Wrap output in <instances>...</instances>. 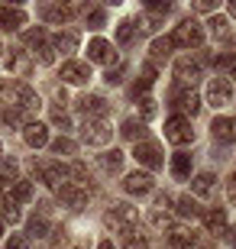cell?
<instances>
[{"instance_id": "obj_1", "label": "cell", "mask_w": 236, "mask_h": 249, "mask_svg": "<svg viewBox=\"0 0 236 249\" xmlns=\"http://www.w3.org/2000/svg\"><path fill=\"white\" fill-rule=\"evenodd\" d=\"M0 101L7 104V110H17L19 117L23 113H36L39 107H42V101H39V94L33 91V88H26V84H19V81H3L0 84Z\"/></svg>"}, {"instance_id": "obj_2", "label": "cell", "mask_w": 236, "mask_h": 249, "mask_svg": "<svg viewBox=\"0 0 236 249\" xmlns=\"http://www.w3.org/2000/svg\"><path fill=\"white\" fill-rule=\"evenodd\" d=\"M165 139H168V142H175V146H188V142H194L191 120H188V117H182V113L168 117V120H165Z\"/></svg>"}, {"instance_id": "obj_3", "label": "cell", "mask_w": 236, "mask_h": 249, "mask_svg": "<svg viewBox=\"0 0 236 249\" xmlns=\"http://www.w3.org/2000/svg\"><path fill=\"white\" fill-rule=\"evenodd\" d=\"M172 46H182V49H198V46H204V29H200V23L184 19L182 26H175Z\"/></svg>"}, {"instance_id": "obj_4", "label": "cell", "mask_w": 236, "mask_h": 249, "mask_svg": "<svg viewBox=\"0 0 236 249\" xmlns=\"http://www.w3.org/2000/svg\"><path fill=\"white\" fill-rule=\"evenodd\" d=\"M139 223V211L129 204H113V211L107 213V227L110 230H133Z\"/></svg>"}, {"instance_id": "obj_5", "label": "cell", "mask_w": 236, "mask_h": 249, "mask_svg": "<svg viewBox=\"0 0 236 249\" xmlns=\"http://www.w3.org/2000/svg\"><path fill=\"white\" fill-rule=\"evenodd\" d=\"M58 191V201L65 207H72V211H84V204H88V191L81 185H74V181H65V185L55 188Z\"/></svg>"}, {"instance_id": "obj_6", "label": "cell", "mask_w": 236, "mask_h": 249, "mask_svg": "<svg viewBox=\"0 0 236 249\" xmlns=\"http://www.w3.org/2000/svg\"><path fill=\"white\" fill-rule=\"evenodd\" d=\"M133 159L145 168H162V149L155 146V142H149V139H143V142L133 146Z\"/></svg>"}, {"instance_id": "obj_7", "label": "cell", "mask_w": 236, "mask_h": 249, "mask_svg": "<svg viewBox=\"0 0 236 249\" xmlns=\"http://www.w3.org/2000/svg\"><path fill=\"white\" fill-rule=\"evenodd\" d=\"M81 136H84V142H91V146H107L113 133H110V126L104 120H88L81 126Z\"/></svg>"}, {"instance_id": "obj_8", "label": "cell", "mask_w": 236, "mask_h": 249, "mask_svg": "<svg viewBox=\"0 0 236 249\" xmlns=\"http://www.w3.org/2000/svg\"><path fill=\"white\" fill-rule=\"evenodd\" d=\"M207 101L214 104V107H227V104L233 101V84H230L227 78H214V81L207 84Z\"/></svg>"}, {"instance_id": "obj_9", "label": "cell", "mask_w": 236, "mask_h": 249, "mask_svg": "<svg viewBox=\"0 0 236 249\" xmlns=\"http://www.w3.org/2000/svg\"><path fill=\"white\" fill-rule=\"evenodd\" d=\"M88 58L100 62V65H110V62H117V52H113V46H110L107 39H91L88 42Z\"/></svg>"}, {"instance_id": "obj_10", "label": "cell", "mask_w": 236, "mask_h": 249, "mask_svg": "<svg viewBox=\"0 0 236 249\" xmlns=\"http://www.w3.org/2000/svg\"><path fill=\"white\" fill-rule=\"evenodd\" d=\"M62 78L68 84H84L91 81V65L88 62H65L62 65Z\"/></svg>"}, {"instance_id": "obj_11", "label": "cell", "mask_w": 236, "mask_h": 249, "mask_svg": "<svg viewBox=\"0 0 236 249\" xmlns=\"http://www.w3.org/2000/svg\"><path fill=\"white\" fill-rule=\"evenodd\" d=\"M78 107H81L84 117H94V120L107 117V110H110V104L104 101L100 94H88V97H81V101H78Z\"/></svg>"}, {"instance_id": "obj_12", "label": "cell", "mask_w": 236, "mask_h": 249, "mask_svg": "<svg viewBox=\"0 0 236 249\" xmlns=\"http://www.w3.org/2000/svg\"><path fill=\"white\" fill-rule=\"evenodd\" d=\"M168 246L172 249H194L198 246V236H194L188 227H172V230H168Z\"/></svg>"}, {"instance_id": "obj_13", "label": "cell", "mask_w": 236, "mask_h": 249, "mask_svg": "<svg viewBox=\"0 0 236 249\" xmlns=\"http://www.w3.org/2000/svg\"><path fill=\"white\" fill-rule=\"evenodd\" d=\"M36 172H39V178H42V181H46L49 188L65 185V175H68V172H65L62 165H55V162H42V165H39Z\"/></svg>"}, {"instance_id": "obj_14", "label": "cell", "mask_w": 236, "mask_h": 249, "mask_svg": "<svg viewBox=\"0 0 236 249\" xmlns=\"http://www.w3.org/2000/svg\"><path fill=\"white\" fill-rule=\"evenodd\" d=\"M123 188H127L129 194H149L152 191V175H145V172H133V175H127V181H123Z\"/></svg>"}, {"instance_id": "obj_15", "label": "cell", "mask_w": 236, "mask_h": 249, "mask_svg": "<svg viewBox=\"0 0 236 249\" xmlns=\"http://www.w3.org/2000/svg\"><path fill=\"white\" fill-rule=\"evenodd\" d=\"M23 139H26V146L42 149L49 142V129L42 126V123H26V126H23Z\"/></svg>"}, {"instance_id": "obj_16", "label": "cell", "mask_w": 236, "mask_h": 249, "mask_svg": "<svg viewBox=\"0 0 236 249\" xmlns=\"http://www.w3.org/2000/svg\"><path fill=\"white\" fill-rule=\"evenodd\" d=\"M175 78L182 84H194L200 78V65L191 62V58H178V65H175Z\"/></svg>"}, {"instance_id": "obj_17", "label": "cell", "mask_w": 236, "mask_h": 249, "mask_svg": "<svg viewBox=\"0 0 236 249\" xmlns=\"http://www.w3.org/2000/svg\"><path fill=\"white\" fill-rule=\"evenodd\" d=\"M210 129H214V136L223 139V142H236V117H217Z\"/></svg>"}, {"instance_id": "obj_18", "label": "cell", "mask_w": 236, "mask_h": 249, "mask_svg": "<svg viewBox=\"0 0 236 249\" xmlns=\"http://www.w3.org/2000/svg\"><path fill=\"white\" fill-rule=\"evenodd\" d=\"M26 23V13L19 7H0V29H19Z\"/></svg>"}, {"instance_id": "obj_19", "label": "cell", "mask_w": 236, "mask_h": 249, "mask_svg": "<svg viewBox=\"0 0 236 249\" xmlns=\"http://www.w3.org/2000/svg\"><path fill=\"white\" fill-rule=\"evenodd\" d=\"M175 107H178L182 113H191V117H194V113L200 110V97L194 91H178L175 94Z\"/></svg>"}, {"instance_id": "obj_20", "label": "cell", "mask_w": 236, "mask_h": 249, "mask_svg": "<svg viewBox=\"0 0 236 249\" xmlns=\"http://www.w3.org/2000/svg\"><path fill=\"white\" fill-rule=\"evenodd\" d=\"M204 223H207L210 233H227V213H223V207H210L207 213H204Z\"/></svg>"}, {"instance_id": "obj_21", "label": "cell", "mask_w": 236, "mask_h": 249, "mask_svg": "<svg viewBox=\"0 0 236 249\" xmlns=\"http://www.w3.org/2000/svg\"><path fill=\"white\" fill-rule=\"evenodd\" d=\"M33 194H36V191H33L29 181H17V185L10 188V201H13V204H29V201H33Z\"/></svg>"}, {"instance_id": "obj_22", "label": "cell", "mask_w": 236, "mask_h": 249, "mask_svg": "<svg viewBox=\"0 0 236 249\" xmlns=\"http://www.w3.org/2000/svg\"><path fill=\"white\" fill-rule=\"evenodd\" d=\"M52 49L68 55V52H74V49H78V36H74V33H58V36L52 39Z\"/></svg>"}, {"instance_id": "obj_23", "label": "cell", "mask_w": 236, "mask_h": 249, "mask_svg": "<svg viewBox=\"0 0 236 249\" xmlns=\"http://www.w3.org/2000/svg\"><path fill=\"white\" fill-rule=\"evenodd\" d=\"M7 68L13 74H19V78H23V74H29V55H26V52H13V55L7 58Z\"/></svg>"}, {"instance_id": "obj_24", "label": "cell", "mask_w": 236, "mask_h": 249, "mask_svg": "<svg viewBox=\"0 0 236 249\" xmlns=\"http://www.w3.org/2000/svg\"><path fill=\"white\" fill-rule=\"evenodd\" d=\"M207 26H210V36L217 39V42H227V39H230V23L223 17H210Z\"/></svg>"}, {"instance_id": "obj_25", "label": "cell", "mask_w": 236, "mask_h": 249, "mask_svg": "<svg viewBox=\"0 0 236 249\" xmlns=\"http://www.w3.org/2000/svg\"><path fill=\"white\" fill-rule=\"evenodd\" d=\"M120 165H123V152H120V149H113V152H104V156H100V168H104V172H110V175H113V172H120Z\"/></svg>"}, {"instance_id": "obj_26", "label": "cell", "mask_w": 236, "mask_h": 249, "mask_svg": "<svg viewBox=\"0 0 236 249\" xmlns=\"http://www.w3.org/2000/svg\"><path fill=\"white\" fill-rule=\"evenodd\" d=\"M120 133H123L127 139H133V142H143V136H145V126H143L139 120H123Z\"/></svg>"}, {"instance_id": "obj_27", "label": "cell", "mask_w": 236, "mask_h": 249, "mask_svg": "<svg viewBox=\"0 0 236 249\" xmlns=\"http://www.w3.org/2000/svg\"><path fill=\"white\" fill-rule=\"evenodd\" d=\"M214 181H217V178L210 175V172H200V175H194L191 188H194V194H210L214 191Z\"/></svg>"}, {"instance_id": "obj_28", "label": "cell", "mask_w": 236, "mask_h": 249, "mask_svg": "<svg viewBox=\"0 0 236 249\" xmlns=\"http://www.w3.org/2000/svg\"><path fill=\"white\" fill-rule=\"evenodd\" d=\"M178 213L194 220V217H200V207H198V201H194L191 194H184V197H178Z\"/></svg>"}, {"instance_id": "obj_29", "label": "cell", "mask_w": 236, "mask_h": 249, "mask_svg": "<svg viewBox=\"0 0 236 249\" xmlns=\"http://www.w3.org/2000/svg\"><path fill=\"white\" fill-rule=\"evenodd\" d=\"M188 172H191V156L178 152V156L172 159V175L175 178H188Z\"/></svg>"}, {"instance_id": "obj_30", "label": "cell", "mask_w": 236, "mask_h": 249, "mask_svg": "<svg viewBox=\"0 0 236 249\" xmlns=\"http://www.w3.org/2000/svg\"><path fill=\"white\" fill-rule=\"evenodd\" d=\"M152 81H155V65H143V78L136 81V94L145 97V91L152 88Z\"/></svg>"}, {"instance_id": "obj_31", "label": "cell", "mask_w": 236, "mask_h": 249, "mask_svg": "<svg viewBox=\"0 0 236 249\" xmlns=\"http://www.w3.org/2000/svg\"><path fill=\"white\" fill-rule=\"evenodd\" d=\"M133 36H136L133 23H129V19H123V23L117 26V42H120V46H129V42H133Z\"/></svg>"}, {"instance_id": "obj_32", "label": "cell", "mask_w": 236, "mask_h": 249, "mask_svg": "<svg viewBox=\"0 0 236 249\" xmlns=\"http://www.w3.org/2000/svg\"><path fill=\"white\" fill-rule=\"evenodd\" d=\"M72 13H74V7H46V19H55V23H65Z\"/></svg>"}, {"instance_id": "obj_33", "label": "cell", "mask_w": 236, "mask_h": 249, "mask_svg": "<svg viewBox=\"0 0 236 249\" xmlns=\"http://www.w3.org/2000/svg\"><path fill=\"white\" fill-rule=\"evenodd\" d=\"M172 39H155V42H152V55L155 58H168V52H172Z\"/></svg>"}, {"instance_id": "obj_34", "label": "cell", "mask_w": 236, "mask_h": 249, "mask_svg": "<svg viewBox=\"0 0 236 249\" xmlns=\"http://www.w3.org/2000/svg\"><path fill=\"white\" fill-rule=\"evenodd\" d=\"M0 207H3V220H10V223H17V220H19V211H17V204L10 201V197L0 204Z\"/></svg>"}, {"instance_id": "obj_35", "label": "cell", "mask_w": 236, "mask_h": 249, "mask_svg": "<svg viewBox=\"0 0 236 249\" xmlns=\"http://www.w3.org/2000/svg\"><path fill=\"white\" fill-rule=\"evenodd\" d=\"M46 220H42V217H36V220H29V233H33V236H36V240H42V236H46Z\"/></svg>"}, {"instance_id": "obj_36", "label": "cell", "mask_w": 236, "mask_h": 249, "mask_svg": "<svg viewBox=\"0 0 236 249\" xmlns=\"http://www.w3.org/2000/svg\"><path fill=\"white\" fill-rule=\"evenodd\" d=\"M52 152H58V156H62V152H68V156H72V152H74V142H72V139H55V142H52Z\"/></svg>"}, {"instance_id": "obj_37", "label": "cell", "mask_w": 236, "mask_h": 249, "mask_svg": "<svg viewBox=\"0 0 236 249\" xmlns=\"http://www.w3.org/2000/svg\"><path fill=\"white\" fill-rule=\"evenodd\" d=\"M7 249H29V240H26V236H19V233H10Z\"/></svg>"}, {"instance_id": "obj_38", "label": "cell", "mask_w": 236, "mask_h": 249, "mask_svg": "<svg viewBox=\"0 0 236 249\" xmlns=\"http://www.w3.org/2000/svg\"><path fill=\"white\" fill-rule=\"evenodd\" d=\"M88 26H91V29L104 26V10H88Z\"/></svg>"}, {"instance_id": "obj_39", "label": "cell", "mask_w": 236, "mask_h": 249, "mask_svg": "<svg viewBox=\"0 0 236 249\" xmlns=\"http://www.w3.org/2000/svg\"><path fill=\"white\" fill-rule=\"evenodd\" d=\"M36 52H39V62H42V65H49V62H52V46H49V42H42V46H36Z\"/></svg>"}, {"instance_id": "obj_40", "label": "cell", "mask_w": 236, "mask_h": 249, "mask_svg": "<svg viewBox=\"0 0 236 249\" xmlns=\"http://www.w3.org/2000/svg\"><path fill=\"white\" fill-rule=\"evenodd\" d=\"M123 249H149V243H145L143 236H129V240H127V246H123Z\"/></svg>"}, {"instance_id": "obj_41", "label": "cell", "mask_w": 236, "mask_h": 249, "mask_svg": "<svg viewBox=\"0 0 236 249\" xmlns=\"http://www.w3.org/2000/svg\"><path fill=\"white\" fill-rule=\"evenodd\" d=\"M139 104H143V117H155V101L152 97H143Z\"/></svg>"}, {"instance_id": "obj_42", "label": "cell", "mask_w": 236, "mask_h": 249, "mask_svg": "<svg viewBox=\"0 0 236 249\" xmlns=\"http://www.w3.org/2000/svg\"><path fill=\"white\" fill-rule=\"evenodd\" d=\"M0 172H3V175H17V162H13V159H7V162H0Z\"/></svg>"}, {"instance_id": "obj_43", "label": "cell", "mask_w": 236, "mask_h": 249, "mask_svg": "<svg viewBox=\"0 0 236 249\" xmlns=\"http://www.w3.org/2000/svg\"><path fill=\"white\" fill-rule=\"evenodd\" d=\"M123 71H127V68H123V65H117V71H110L107 81H110V84H120V81H123Z\"/></svg>"}, {"instance_id": "obj_44", "label": "cell", "mask_w": 236, "mask_h": 249, "mask_svg": "<svg viewBox=\"0 0 236 249\" xmlns=\"http://www.w3.org/2000/svg\"><path fill=\"white\" fill-rule=\"evenodd\" d=\"M214 65H220V68H230V65H236V58H233V55H217V58H214Z\"/></svg>"}, {"instance_id": "obj_45", "label": "cell", "mask_w": 236, "mask_h": 249, "mask_svg": "<svg viewBox=\"0 0 236 249\" xmlns=\"http://www.w3.org/2000/svg\"><path fill=\"white\" fill-rule=\"evenodd\" d=\"M52 120H55V123H58V126H65V129L72 126V120H68V117H65V113H62V110H55V113H52Z\"/></svg>"}, {"instance_id": "obj_46", "label": "cell", "mask_w": 236, "mask_h": 249, "mask_svg": "<svg viewBox=\"0 0 236 249\" xmlns=\"http://www.w3.org/2000/svg\"><path fill=\"white\" fill-rule=\"evenodd\" d=\"M194 7H198V10H204V13H207V10H214V3H210V0H198Z\"/></svg>"}, {"instance_id": "obj_47", "label": "cell", "mask_w": 236, "mask_h": 249, "mask_svg": "<svg viewBox=\"0 0 236 249\" xmlns=\"http://www.w3.org/2000/svg\"><path fill=\"white\" fill-rule=\"evenodd\" d=\"M230 197H233V201H236V175L230 178Z\"/></svg>"}, {"instance_id": "obj_48", "label": "cell", "mask_w": 236, "mask_h": 249, "mask_svg": "<svg viewBox=\"0 0 236 249\" xmlns=\"http://www.w3.org/2000/svg\"><path fill=\"white\" fill-rule=\"evenodd\" d=\"M97 249H113V243H110V240H100V246Z\"/></svg>"}, {"instance_id": "obj_49", "label": "cell", "mask_w": 236, "mask_h": 249, "mask_svg": "<svg viewBox=\"0 0 236 249\" xmlns=\"http://www.w3.org/2000/svg\"><path fill=\"white\" fill-rule=\"evenodd\" d=\"M0 236H3V223H0Z\"/></svg>"}, {"instance_id": "obj_50", "label": "cell", "mask_w": 236, "mask_h": 249, "mask_svg": "<svg viewBox=\"0 0 236 249\" xmlns=\"http://www.w3.org/2000/svg\"><path fill=\"white\" fill-rule=\"evenodd\" d=\"M233 78H236V68H233Z\"/></svg>"}, {"instance_id": "obj_51", "label": "cell", "mask_w": 236, "mask_h": 249, "mask_svg": "<svg viewBox=\"0 0 236 249\" xmlns=\"http://www.w3.org/2000/svg\"><path fill=\"white\" fill-rule=\"evenodd\" d=\"M0 152H3V146H0Z\"/></svg>"}]
</instances>
